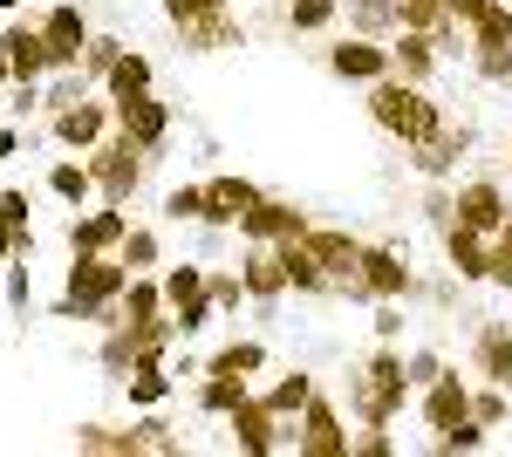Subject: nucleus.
Segmentation results:
<instances>
[{"label":"nucleus","mask_w":512,"mask_h":457,"mask_svg":"<svg viewBox=\"0 0 512 457\" xmlns=\"http://www.w3.org/2000/svg\"><path fill=\"white\" fill-rule=\"evenodd\" d=\"M369 116H376L390 137H403L410 151H417V144H431L437 130H444V110H437V103L424 96V89H417V82H403V76L369 82Z\"/></svg>","instance_id":"f257e3e1"},{"label":"nucleus","mask_w":512,"mask_h":457,"mask_svg":"<svg viewBox=\"0 0 512 457\" xmlns=\"http://www.w3.org/2000/svg\"><path fill=\"white\" fill-rule=\"evenodd\" d=\"M123 287H130V267H123V260L76 253V267H69V294L55 301V321H103L110 301H123Z\"/></svg>","instance_id":"f03ea898"},{"label":"nucleus","mask_w":512,"mask_h":457,"mask_svg":"<svg viewBox=\"0 0 512 457\" xmlns=\"http://www.w3.org/2000/svg\"><path fill=\"white\" fill-rule=\"evenodd\" d=\"M403 396H410V369H403V355H376L362 376H355V417L369 423V430H390V417L403 410Z\"/></svg>","instance_id":"7ed1b4c3"},{"label":"nucleus","mask_w":512,"mask_h":457,"mask_svg":"<svg viewBox=\"0 0 512 457\" xmlns=\"http://www.w3.org/2000/svg\"><path fill=\"white\" fill-rule=\"evenodd\" d=\"M144 144H130V137H117V144H96V157H89V171H96V185H103V198L110 205H123L130 191H137V178H144Z\"/></svg>","instance_id":"20e7f679"},{"label":"nucleus","mask_w":512,"mask_h":457,"mask_svg":"<svg viewBox=\"0 0 512 457\" xmlns=\"http://www.w3.org/2000/svg\"><path fill=\"white\" fill-rule=\"evenodd\" d=\"M349 294H376V301L410 294V267H403V253H390V246H362V267H355Z\"/></svg>","instance_id":"39448f33"},{"label":"nucleus","mask_w":512,"mask_h":457,"mask_svg":"<svg viewBox=\"0 0 512 457\" xmlns=\"http://www.w3.org/2000/svg\"><path fill=\"white\" fill-rule=\"evenodd\" d=\"M451 226H472V232H499L506 226V191L492 178H472V185L451 198Z\"/></svg>","instance_id":"423d86ee"},{"label":"nucleus","mask_w":512,"mask_h":457,"mask_svg":"<svg viewBox=\"0 0 512 457\" xmlns=\"http://www.w3.org/2000/svg\"><path fill=\"white\" fill-rule=\"evenodd\" d=\"M239 232L253 246H280V239H308V219L294 205H280V198H253V212L239 219Z\"/></svg>","instance_id":"0eeeda50"},{"label":"nucleus","mask_w":512,"mask_h":457,"mask_svg":"<svg viewBox=\"0 0 512 457\" xmlns=\"http://www.w3.org/2000/svg\"><path fill=\"white\" fill-rule=\"evenodd\" d=\"M41 35H48V69H76L82 48H89V21H82L76 7H48Z\"/></svg>","instance_id":"6e6552de"},{"label":"nucleus","mask_w":512,"mask_h":457,"mask_svg":"<svg viewBox=\"0 0 512 457\" xmlns=\"http://www.w3.org/2000/svg\"><path fill=\"white\" fill-rule=\"evenodd\" d=\"M308 457H349V437H342V417H335V403L328 396H308V410H301V437H294Z\"/></svg>","instance_id":"1a4fd4ad"},{"label":"nucleus","mask_w":512,"mask_h":457,"mask_svg":"<svg viewBox=\"0 0 512 457\" xmlns=\"http://www.w3.org/2000/svg\"><path fill=\"white\" fill-rule=\"evenodd\" d=\"M328 69H335L342 82H383L390 76V48H376L369 35H349V41L328 48Z\"/></svg>","instance_id":"9d476101"},{"label":"nucleus","mask_w":512,"mask_h":457,"mask_svg":"<svg viewBox=\"0 0 512 457\" xmlns=\"http://www.w3.org/2000/svg\"><path fill=\"white\" fill-rule=\"evenodd\" d=\"M308 253L321 260L328 287H355V267H362V246L349 232H328V226H308Z\"/></svg>","instance_id":"9b49d317"},{"label":"nucleus","mask_w":512,"mask_h":457,"mask_svg":"<svg viewBox=\"0 0 512 457\" xmlns=\"http://www.w3.org/2000/svg\"><path fill=\"white\" fill-rule=\"evenodd\" d=\"M117 123H123V137H130V144H144V151H151V144H164V130H171V110L144 89V96H123V103H117Z\"/></svg>","instance_id":"f8f14e48"},{"label":"nucleus","mask_w":512,"mask_h":457,"mask_svg":"<svg viewBox=\"0 0 512 457\" xmlns=\"http://www.w3.org/2000/svg\"><path fill=\"white\" fill-rule=\"evenodd\" d=\"M280 417L274 410H267V396H246V403H239L233 410V444L239 451H253V457H267V451H280Z\"/></svg>","instance_id":"ddd939ff"},{"label":"nucleus","mask_w":512,"mask_h":457,"mask_svg":"<svg viewBox=\"0 0 512 457\" xmlns=\"http://www.w3.org/2000/svg\"><path fill=\"white\" fill-rule=\"evenodd\" d=\"M458 417H472V389L458 382V369H444L437 382H424V423L431 430H451Z\"/></svg>","instance_id":"4468645a"},{"label":"nucleus","mask_w":512,"mask_h":457,"mask_svg":"<svg viewBox=\"0 0 512 457\" xmlns=\"http://www.w3.org/2000/svg\"><path fill=\"white\" fill-rule=\"evenodd\" d=\"M0 55H7V69H14V82L28 89V82H35L41 69H48V35H41V28H21V21H14V28L0 35Z\"/></svg>","instance_id":"2eb2a0df"},{"label":"nucleus","mask_w":512,"mask_h":457,"mask_svg":"<svg viewBox=\"0 0 512 457\" xmlns=\"http://www.w3.org/2000/svg\"><path fill=\"white\" fill-rule=\"evenodd\" d=\"M253 198H260V191L246 185V178H212V185H205V226H239V219L253 212Z\"/></svg>","instance_id":"dca6fc26"},{"label":"nucleus","mask_w":512,"mask_h":457,"mask_svg":"<svg viewBox=\"0 0 512 457\" xmlns=\"http://www.w3.org/2000/svg\"><path fill=\"white\" fill-rule=\"evenodd\" d=\"M472 362L485 382H512V328L506 321H485L472 335Z\"/></svg>","instance_id":"f3484780"},{"label":"nucleus","mask_w":512,"mask_h":457,"mask_svg":"<svg viewBox=\"0 0 512 457\" xmlns=\"http://www.w3.org/2000/svg\"><path fill=\"white\" fill-rule=\"evenodd\" d=\"M103 123H110L103 103H62V110H55V137L76 144V151H96V144H103Z\"/></svg>","instance_id":"a211bd4d"},{"label":"nucleus","mask_w":512,"mask_h":457,"mask_svg":"<svg viewBox=\"0 0 512 457\" xmlns=\"http://www.w3.org/2000/svg\"><path fill=\"white\" fill-rule=\"evenodd\" d=\"M123 232H130V219L110 205V212H89L82 226H69V246L76 253H110V246H123Z\"/></svg>","instance_id":"6ab92c4d"},{"label":"nucleus","mask_w":512,"mask_h":457,"mask_svg":"<svg viewBox=\"0 0 512 457\" xmlns=\"http://www.w3.org/2000/svg\"><path fill=\"white\" fill-rule=\"evenodd\" d=\"M274 253H280V267H287V287H301V294H328V273H321V260L308 253V239H280Z\"/></svg>","instance_id":"aec40b11"},{"label":"nucleus","mask_w":512,"mask_h":457,"mask_svg":"<svg viewBox=\"0 0 512 457\" xmlns=\"http://www.w3.org/2000/svg\"><path fill=\"white\" fill-rule=\"evenodd\" d=\"M239 280H246V294H253V301H274L280 287H287V267H280L274 246H253V253H246V267H239Z\"/></svg>","instance_id":"412c9836"},{"label":"nucleus","mask_w":512,"mask_h":457,"mask_svg":"<svg viewBox=\"0 0 512 457\" xmlns=\"http://www.w3.org/2000/svg\"><path fill=\"white\" fill-rule=\"evenodd\" d=\"M390 69H403V82H424L437 69V41L424 28H403V41L390 48Z\"/></svg>","instance_id":"4be33fe9"},{"label":"nucleus","mask_w":512,"mask_h":457,"mask_svg":"<svg viewBox=\"0 0 512 457\" xmlns=\"http://www.w3.org/2000/svg\"><path fill=\"white\" fill-rule=\"evenodd\" d=\"M444 253H451V267L465 273V280L492 273V246H485V232H472V226H451V232H444Z\"/></svg>","instance_id":"5701e85b"},{"label":"nucleus","mask_w":512,"mask_h":457,"mask_svg":"<svg viewBox=\"0 0 512 457\" xmlns=\"http://www.w3.org/2000/svg\"><path fill=\"white\" fill-rule=\"evenodd\" d=\"M178 35H185V48H198V55H205V48H233V41H239V21H233V7H219V14L185 21Z\"/></svg>","instance_id":"b1692460"},{"label":"nucleus","mask_w":512,"mask_h":457,"mask_svg":"<svg viewBox=\"0 0 512 457\" xmlns=\"http://www.w3.org/2000/svg\"><path fill=\"white\" fill-rule=\"evenodd\" d=\"M103 82H110L117 103H123V96H144V89H151V62H144V55H117V69H110Z\"/></svg>","instance_id":"393cba45"},{"label":"nucleus","mask_w":512,"mask_h":457,"mask_svg":"<svg viewBox=\"0 0 512 457\" xmlns=\"http://www.w3.org/2000/svg\"><path fill=\"white\" fill-rule=\"evenodd\" d=\"M260 362H267V348H260V342H233V348H219V355H212V369H205V376H253Z\"/></svg>","instance_id":"a878e982"},{"label":"nucleus","mask_w":512,"mask_h":457,"mask_svg":"<svg viewBox=\"0 0 512 457\" xmlns=\"http://www.w3.org/2000/svg\"><path fill=\"white\" fill-rule=\"evenodd\" d=\"M472 35H478V48H512V7H506V0H492V7L472 21Z\"/></svg>","instance_id":"bb28decb"},{"label":"nucleus","mask_w":512,"mask_h":457,"mask_svg":"<svg viewBox=\"0 0 512 457\" xmlns=\"http://www.w3.org/2000/svg\"><path fill=\"white\" fill-rule=\"evenodd\" d=\"M158 307H164V287H151V280H137V273H130V287H123V314L144 328V321H158Z\"/></svg>","instance_id":"cd10ccee"},{"label":"nucleus","mask_w":512,"mask_h":457,"mask_svg":"<svg viewBox=\"0 0 512 457\" xmlns=\"http://www.w3.org/2000/svg\"><path fill=\"white\" fill-rule=\"evenodd\" d=\"M308 396H315L308 376H280L274 389H267V410H274V417H294V410H308Z\"/></svg>","instance_id":"c85d7f7f"},{"label":"nucleus","mask_w":512,"mask_h":457,"mask_svg":"<svg viewBox=\"0 0 512 457\" xmlns=\"http://www.w3.org/2000/svg\"><path fill=\"white\" fill-rule=\"evenodd\" d=\"M335 7H342V0H287V28H294V35H315V28L335 21Z\"/></svg>","instance_id":"c756f323"},{"label":"nucleus","mask_w":512,"mask_h":457,"mask_svg":"<svg viewBox=\"0 0 512 457\" xmlns=\"http://www.w3.org/2000/svg\"><path fill=\"white\" fill-rule=\"evenodd\" d=\"M198 403H205V410H226V417H233L239 403H246V376H212L205 389H198Z\"/></svg>","instance_id":"7c9ffc66"},{"label":"nucleus","mask_w":512,"mask_h":457,"mask_svg":"<svg viewBox=\"0 0 512 457\" xmlns=\"http://www.w3.org/2000/svg\"><path fill=\"white\" fill-rule=\"evenodd\" d=\"M0 226L14 232V260L28 253V191H0Z\"/></svg>","instance_id":"2f4dec72"},{"label":"nucleus","mask_w":512,"mask_h":457,"mask_svg":"<svg viewBox=\"0 0 512 457\" xmlns=\"http://www.w3.org/2000/svg\"><path fill=\"white\" fill-rule=\"evenodd\" d=\"M48 185H55V198L82 205V198H89V185H96V171H89V164H55V171H48Z\"/></svg>","instance_id":"473e14b6"},{"label":"nucleus","mask_w":512,"mask_h":457,"mask_svg":"<svg viewBox=\"0 0 512 457\" xmlns=\"http://www.w3.org/2000/svg\"><path fill=\"white\" fill-rule=\"evenodd\" d=\"M198 294H205V267H171V273H164V301H171V307L198 301Z\"/></svg>","instance_id":"72a5a7b5"},{"label":"nucleus","mask_w":512,"mask_h":457,"mask_svg":"<svg viewBox=\"0 0 512 457\" xmlns=\"http://www.w3.org/2000/svg\"><path fill=\"white\" fill-rule=\"evenodd\" d=\"M164 389H171V382H164L158 362H137V369H130V403H164Z\"/></svg>","instance_id":"f704fd0d"},{"label":"nucleus","mask_w":512,"mask_h":457,"mask_svg":"<svg viewBox=\"0 0 512 457\" xmlns=\"http://www.w3.org/2000/svg\"><path fill=\"white\" fill-rule=\"evenodd\" d=\"M396 21H403V28H424V35H437L444 0H396Z\"/></svg>","instance_id":"c9c22d12"},{"label":"nucleus","mask_w":512,"mask_h":457,"mask_svg":"<svg viewBox=\"0 0 512 457\" xmlns=\"http://www.w3.org/2000/svg\"><path fill=\"white\" fill-rule=\"evenodd\" d=\"M349 14H355L362 35H376V28H390V21H396V0H349Z\"/></svg>","instance_id":"e433bc0d"},{"label":"nucleus","mask_w":512,"mask_h":457,"mask_svg":"<svg viewBox=\"0 0 512 457\" xmlns=\"http://www.w3.org/2000/svg\"><path fill=\"white\" fill-rule=\"evenodd\" d=\"M485 444V430H478V417H458L451 430H437V451H478Z\"/></svg>","instance_id":"4c0bfd02"},{"label":"nucleus","mask_w":512,"mask_h":457,"mask_svg":"<svg viewBox=\"0 0 512 457\" xmlns=\"http://www.w3.org/2000/svg\"><path fill=\"white\" fill-rule=\"evenodd\" d=\"M158 260V232H123V267L137 273V267H151Z\"/></svg>","instance_id":"58836bf2"},{"label":"nucleus","mask_w":512,"mask_h":457,"mask_svg":"<svg viewBox=\"0 0 512 457\" xmlns=\"http://www.w3.org/2000/svg\"><path fill=\"white\" fill-rule=\"evenodd\" d=\"M164 212H171V219H205V185H178L164 198Z\"/></svg>","instance_id":"ea45409f"},{"label":"nucleus","mask_w":512,"mask_h":457,"mask_svg":"<svg viewBox=\"0 0 512 457\" xmlns=\"http://www.w3.org/2000/svg\"><path fill=\"white\" fill-rule=\"evenodd\" d=\"M492 280H499V287H512V226L492 232Z\"/></svg>","instance_id":"a19ab883"},{"label":"nucleus","mask_w":512,"mask_h":457,"mask_svg":"<svg viewBox=\"0 0 512 457\" xmlns=\"http://www.w3.org/2000/svg\"><path fill=\"white\" fill-rule=\"evenodd\" d=\"M478 76L512 82V48H478Z\"/></svg>","instance_id":"79ce46f5"},{"label":"nucleus","mask_w":512,"mask_h":457,"mask_svg":"<svg viewBox=\"0 0 512 457\" xmlns=\"http://www.w3.org/2000/svg\"><path fill=\"white\" fill-rule=\"evenodd\" d=\"M117 41H89V48H82V62H89V76H110V69H117Z\"/></svg>","instance_id":"37998d69"},{"label":"nucleus","mask_w":512,"mask_h":457,"mask_svg":"<svg viewBox=\"0 0 512 457\" xmlns=\"http://www.w3.org/2000/svg\"><path fill=\"white\" fill-rule=\"evenodd\" d=\"M205 294H212V307H239L246 280H239V273H219V280H205Z\"/></svg>","instance_id":"c03bdc74"},{"label":"nucleus","mask_w":512,"mask_h":457,"mask_svg":"<svg viewBox=\"0 0 512 457\" xmlns=\"http://www.w3.org/2000/svg\"><path fill=\"white\" fill-rule=\"evenodd\" d=\"M219 7H226V0H164V14H171L178 28H185V21H198V14H219Z\"/></svg>","instance_id":"a18cd8bd"},{"label":"nucleus","mask_w":512,"mask_h":457,"mask_svg":"<svg viewBox=\"0 0 512 457\" xmlns=\"http://www.w3.org/2000/svg\"><path fill=\"white\" fill-rule=\"evenodd\" d=\"M390 451H396V444L383 437V430H369V437H355V444H349V457H390Z\"/></svg>","instance_id":"49530a36"},{"label":"nucleus","mask_w":512,"mask_h":457,"mask_svg":"<svg viewBox=\"0 0 512 457\" xmlns=\"http://www.w3.org/2000/svg\"><path fill=\"white\" fill-rule=\"evenodd\" d=\"M403 369H410V382H437V376H444V362H437V355H410Z\"/></svg>","instance_id":"de8ad7c7"},{"label":"nucleus","mask_w":512,"mask_h":457,"mask_svg":"<svg viewBox=\"0 0 512 457\" xmlns=\"http://www.w3.org/2000/svg\"><path fill=\"white\" fill-rule=\"evenodd\" d=\"M472 417L478 423H499V417H506V403H499V396H472Z\"/></svg>","instance_id":"09e8293b"},{"label":"nucleus","mask_w":512,"mask_h":457,"mask_svg":"<svg viewBox=\"0 0 512 457\" xmlns=\"http://www.w3.org/2000/svg\"><path fill=\"white\" fill-rule=\"evenodd\" d=\"M7 294H14V307L28 301V267H21V260H14V273H7Z\"/></svg>","instance_id":"8fccbe9b"},{"label":"nucleus","mask_w":512,"mask_h":457,"mask_svg":"<svg viewBox=\"0 0 512 457\" xmlns=\"http://www.w3.org/2000/svg\"><path fill=\"white\" fill-rule=\"evenodd\" d=\"M7 260H14V232L0 226V267H7Z\"/></svg>","instance_id":"3c124183"},{"label":"nucleus","mask_w":512,"mask_h":457,"mask_svg":"<svg viewBox=\"0 0 512 457\" xmlns=\"http://www.w3.org/2000/svg\"><path fill=\"white\" fill-rule=\"evenodd\" d=\"M14 144H21V137H14V130L0 123V157H14Z\"/></svg>","instance_id":"603ef678"},{"label":"nucleus","mask_w":512,"mask_h":457,"mask_svg":"<svg viewBox=\"0 0 512 457\" xmlns=\"http://www.w3.org/2000/svg\"><path fill=\"white\" fill-rule=\"evenodd\" d=\"M7 76H14V69H7V55H0V82H7Z\"/></svg>","instance_id":"864d4df0"},{"label":"nucleus","mask_w":512,"mask_h":457,"mask_svg":"<svg viewBox=\"0 0 512 457\" xmlns=\"http://www.w3.org/2000/svg\"><path fill=\"white\" fill-rule=\"evenodd\" d=\"M0 7H21V0H0Z\"/></svg>","instance_id":"5fc2aeb1"}]
</instances>
